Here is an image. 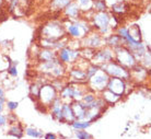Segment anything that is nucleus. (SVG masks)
<instances>
[{
  "label": "nucleus",
  "instance_id": "obj_1",
  "mask_svg": "<svg viewBox=\"0 0 151 139\" xmlns=\"http://www.w3.org/2000/svg\"><path fill=\"white\" fill-rule=\"evenodd\" d=\"M110 19H111V15L107 11L94 12V14L92 17L93 25H94L96 29H99L102 33H105V32H107V30H109V27H110Z\"/></svg>",
  "mask_w": 151,
  "mask_h": 139
},
{
  "label": "nucleus",
  "instance_id": "obj_2",
  "mask_svg": "<svg viewBox=\"0 0 151 139\" xmlns=\"http://www.w3.org/2000/svg\"><path fill=\"white\" fill-rule=\"evenodd\" d=\"M67 30H68V33L70 36H72V37H80V36H83V34L88 33L89 29L82 23L73 22L70 23L67 27Z\"/></svg>",
  "mask_w": 151,
  "mask_h": 139
},
{
  "label": "nucleus",
  "instance_id": "obj_3",
  "mask_svg": "<svg viewBox=\"0 0 151 139\" xmlns=\"http://www.w3.org/2000/svg\"><path fill=\"white\" fill-rule=\"evenodd\" d=\"M107 88H109V90H110L111 92H113V93L121 97L122 93H123L125 90V83L121 78H115V77H113L112 79L109 80Z\"/></svg>",
  "mask_w": 151,
  "mask_h": 139
},
{
  "label": "nucleus",
  "instance_id": "obj_4",
  "mask_svg": "<svg viewBox=\"0 0 151 139\" xmlns=\"http://www.w3.org/2000/svg\"><path fill=\"white\" fill-rule=\"evenodd\" d=\"M64 12L66 13L67 17L71 18V19H77L81 13V9L79 8V6L77 4L76 1H71L67 7L64 9Z\"/></svg>",
  "mask_w": 151,
  "mask_h": 139
},
{
  "label": "nucleus",
  "instance_id": "obj_5",
  "mask_svg": "<svg viewBox=\"0 0 151 139\" xmlns=\"http://www.w3.org/2000/svg\"><path fill=\"white\" fill-rule=\"evenodd\" d=\"M110 8L115 14H124L125 12L129 9V4L125 0H119L115 4H111Z\"/></svg>",
  "mask_w": 151,
  "mask_h": 139
},
{
  "label": "nucleus",
  "instance_id": "obj_6",
  "mask_svg": "<svg viewBox=\"0 0 151 139\" xmlns=\"http://www.w3.org/2000/svg\"><path fill=\"white\" fill-rule=\"evenodd\" d=\"M90 79L92 80V82L94 83L95 86H103L105 83L109 82V77L106 73H98L96 72L93 77H91Z\"/></svg>",
  "mask_w": 151,
  "mask_h": 139
},
{
  "label": "nucleus",
  "instance_id": "obj_7",
  "mask_svg": "<svg viewBox=\"0 0 151 139\" xmlns=\"http://www.w3.org/2000/svg\"><path fill=\"white\" fill-rule=\"evenodd\" d=\"M78 55H79V53H77V52H71L68 48H63L60 50V53H59V58L64 63H69L71 57H76Z\"/></svg>",
  "mask_w": 151,
  "mask_h": 139
},
{
  "label": "nucleus",
  "instance_id": "obj_8",
  "mask_svg": "<svg viewBox=\"0 0 151 139\" xmlns=\"http://www.w3.org/2000/svg\"><path fill=\"white\" fill-rule=\"evenodd\" d=\"M92 9L95 12H102L106 11L107 6H106L105 0H93L92 1Z\"/></svg>",
  "mask_w": 151,
  "mask_h": 139
},
{
  "label": "nucleus",
  "instance_id": "obj_9",
  "mask_svg": "<svg viewBox=\"0 0 151 139\" xmlns=\"http://www.w3.org/2000/svg\"><path fill=\"white\" fill-rule=\"evenodd\" d=\"M95 58L98 60H100L101 63H106V61H109V60L112 59V54H111V52H109V50H102V52H99V53H96L94 55Z\"/></svg>",
  "mask_w": 151,
  "mask_h": 139
},
{
  "label": "nucleus",
  "instance_id": "obj_10",
  "mask_svg": "<svg viewBox=\"0 0 151 139\" xmlns=\"http://www.w3.org/2000/svg\"><path fill=\"white\" fill-rule=\"evenodd\" d=\"M107 43H109V45L111 46H117V47H119V46L123 45V40H122L117 34H114V35H111L109 40H107Z\"/></svg>",
  "mask_w": 151,
  "mask_h": 139
},
{
  "label": "nucleus",
  "instance_id": "obj_11",
  "mask_svg": "<svg viewBox=\"0 0 151 139\" xmlns=\"http://www.w3.org/2000/svg\"><path fill=\"white\" fill-rule=\"evenodd\" d=\"M76 2L81 9V11H88L92 9V0H76Z\"/></svg>",
  "mask_w": 151,
  "mask_h": 139
},
{
  "label": "nucleus",
  "instance_id": "obj_12",
  "mask_svg": "<svg viewBox=\"0 0 151 139\" xmlns=\"http://www.w3.org/2000/svg\"><path fill=\"white\" fill-rule=\"evenodd\" d=\"M63 97L64 98H73V88H70V86H66L63 89Z\"/></svg>",
  "mask_w": 151,
  "mask_h": 139
},
{
  "label": "nucleus",
  "instance_id": "obj_13",
  "mask_svg": "<svg viewBox=\"0 0 151 139\" xmlns=\"http://www.w3.org/2000/svg\"><path fill=\"white\" fill-rule=\"evenodd\" d=\"M41 56H42V58H43V61L45 63V61H50V60L53 59L54 54H53V52H50V50H45V52H42Z\"/></svg>",
  "mask_w": 151,
  "mask_h": 139
},
{
  "label": "nucleus",
  "instance_id": "obj_14",
  "mask_svg": "<svg viewBox=\"0 0 151 139\" xmlns=\"http://www.w3.org/2000/svg\"><path fill=\"white\" fill-rule=\"evenodd\" d=\"M72 126L78 129H83V128H87L90 126V122H73Z\"/></svg>",
  "mask_w": 151,
  "mask_h": 139
},
{
  "label": "nucleus",
  "instance_id": "obj_15",
  "mask_svg": "<svg viewBox=\"0 0 151 139\" xmlns=\"http://www.w3.org/2000/svg\"><path fill=\"white\" fill-rule=\"evenodd\" d=\"M98 71H99V68L96 67V66H92V67H90L87 70V73H86V75H87V78L90 79L91 77H93Z\"/></svg>",
  "mask_w": 151,
  "mask_h": 139
},
{
  "label": "nucleus",
  "instance_id": "obj_16",
  "mask_svg": "<svg viewBox=\"0 0 151 139\" xmlns=\"http://www.w3.org/2000/svg\"><path fill=\"white\" fill-rule=\"evenodd\" d=\"M95 98L93 94H88V95H84L83 97V102L86 103V104H89V103H91L92 101H94Z\"/></svg>",
  "mask_w": 151,
  "mask_h": 139
},
{
  "label": "nucleus",
  "instance_id": "obj_17",
  "mask_svg": "<svg viewBox=\"0 0 151 139\" xmlns=\"http://www.w3.org/2000/svg\"><path fill=\"white\" fill-rule=\"evenodd\" d=\"M18 105H19V103L18 102H12V101H9L7 103V106L8 109H10V111H14V109H17V107H18Z\"/></svg>",
  "mask_w": 151,
  "mask_h": 139
},
{
  "label": "nucleus",
  "instance_id": "obj_18",
  "mask_svg": "<svg viewBox=\"0 0 151 139\" xmlns=\"http://www.w3.org/2000/svg\"><path fill=\"white\" fill-rule=\"evenodd\" d=\"M27 135L32 136V137H41V136H42L41 133L36 132V130H34V129H31V128H29V129H27Z\"/></svg>",
  "mask_w": 151,
  "mask_h": 139
},
{
  "label": "nucleus",
  "instance_id": "obj_19",
  "mask_svg": "<svg viewBox=\"0 0 151 139\" xmlns=\"http://www.w3.org/2000/svg\"><path fill=\"white\" fill-rule=\"evenodd\" d=\"M8 72L12 76V77H17L18 76V70H17V68L14 66H10V67L8 68Z\"/></svg>",
  "mask_w": 151,
  "mask_h": 139
},
{
  "label": "nucleus",
  "instance_id": "obj_20",
  "mask_svg": "<svg viewBox=\"0 0 151 139\" xmlns=\"http://www.w3.org/2000/svg\"><path fill=\"white\" fill-rule=\"evenodd\" d=\"M99 43H100V37H99L98 35H96V36H93V38L90 41L91 46H98Z\"/></svg>",
  "mask_w": 151,
  "mask_h": 139
},
{
  "label": "nucleus",
  "instance_id": "obj_21",
  "mask_svg": "<svg viewBox=\"0 0 151 139\" xmlns=\"http://www.w3.org/2000/svg\"><path fill=\"white\" fill-rule=\"evenodd\" d=\"M77 137L79 139H88L89 138V135L86 132H78L77 133Z\"/></svg>",
  "mask_w": 151,
  "mask_h": 139
},
{
  "label": "nucleus",
  "instance_id": "obj_22",
  "mask_svg": "<svg viewBox=\"0 0 151 139\" xmlns=\"http://www.w3.org/2000/svg\"><path fill=\"white\" fill-rule=\"evenodd\" d=\"M6 122H7L6 117H4V115H1V114H0V126H1V125H4V124H6Z\"/></svg>",
  "mask_w": 151,
  "mask_h": 139
},
{
  "label": "nucleus",
  "instance_id": "obj_23",
  "mask_svg": "<svg viewBox=\"0 0 151 139\" xmlns=\"http://www.w3.org/2000/svg\"><path fill=\"white\" fill-rule=\"evenodd\" d=\"M4 97H0V113L4 109Z\"/></svg>",
  "mask_w": 151,
  "mask_h": 139
},
{
  "label": "nucleus",
  "instance_id": "obj_24",
  "mask_svg": "<svg viewBox=\"0 0 151 139\" xmlns=\"http://www.w3.org/2000/svg\"><path fill=\"white\" fill-rule=\"evenodd\" d=\"M56 137H55V135H53V134H47V135L45 136V139H55Z\"/></svg>",
  "mask_w": 151,
  "mask_h": 139
},
{
  "label": "nucleus",
  "instance_id": "obj_25",
  "mask_svg": "<svg viewBox=\"0 0 151 139\" xmlns=\"http://www.w3.org/2000/svg\"><path fill=\"white\" fill-rule=\"evenodd\" d=\"M0 97H4V90L0 88Z\"/></svg>",
  "mask_w": 151,
  "mask_h": 139
},
{
  "label": "nucleus",
  "instance_id": "obj_26",
  "mask_svg": "<svg viewBox=\"0 0 151 139\" xmlns=\"http://www.w3.org/2000/svg\"><path fill=\"white\" fill-rule=\"evenodd\" d=\"M2 2H4V0H0V8H1V6H2Z\"/></svg>",
  "mask_w": 151,
  "mask_h": 139
}]
</instances>
